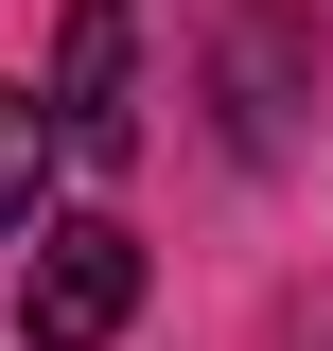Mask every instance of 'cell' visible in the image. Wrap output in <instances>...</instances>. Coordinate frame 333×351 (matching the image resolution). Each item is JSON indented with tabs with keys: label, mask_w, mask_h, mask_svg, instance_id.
<instances>
[{
	"label": "cell",
	"mask_w": 333,
	"mask_h": 351,
	"mask_svg": "<svg viewBox=\"0 0 333 351\" xmlns=\"http://www.w3.org/2000/svg\"><path fill=\"white\" fill-rule=\"evenodd\" d=\"M123 316H140V228H106V211L36 228V263H18V351H106Z\"/></svg>",
	"instance_id": "obj_1"
},
{
	"label": "cell",
	"mask_w": 333,
	"mask_h": 351,
	"mask_svg": "<svg viewBox=\"0 0 333 351\" xmlns=\"http://www.w3.org/2000/svg\"><path fill=\"white\" fill-rule=\"evenodd\" d=\"M36 123H53V158H88V176H106V158L140 141V0H71Z\"/></svg>",
	"instance_id": "obj_2"
},
{
	"label": "cell",
	"mask_w": 333,
	"mask_h": 351,
	"mask_svg": "<svg viewBox=\"0 0 333 351\" xmlns=\"http://www.w3.org/2000/svg\"><path fill=\"white\" fill-rule=\"evenodd\" d=\"M36 176H53V123H36V88H0V246L36 228Z\"/></svg>",
	"instance_id": "obj_3"
}]
</instances>
